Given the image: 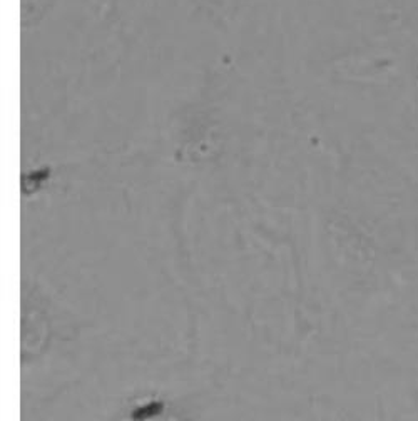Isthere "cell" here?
<instances>
[{
  "label": "cell",
  "instance_id": "1",
  "mask_svg": "<svg viewBox=\"0 0 418 421\" xmlns=\"http://www.w3.org/2000/svg\"><path fill=\"white\" fill-rule=\"evenodd\" d=\"M161 408H163L161 406V403H149V405H146V406L137 408V410L132 413V418L136 421H142V420L149 418V416H152V415H156L158 411H161Z\"/></svg>",
  "mask_w": 418,
  "mask_h": 421
}]
</instances>
